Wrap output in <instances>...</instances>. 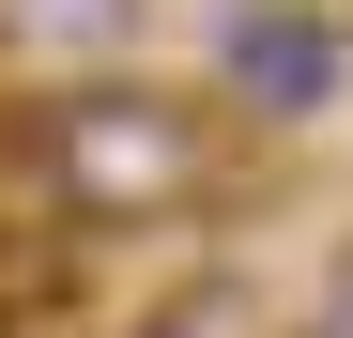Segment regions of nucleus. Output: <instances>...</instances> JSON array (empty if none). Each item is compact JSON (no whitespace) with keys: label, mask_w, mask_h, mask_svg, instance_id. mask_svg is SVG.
<instances>
[{"label":"nucleus","mask_w":353,"mask_h":338,"mask_svg":"<svg viewBox=\"0 0 353 338\" xmlns=\"http://www.w3.org/2000/svg\"><path fill=\"white\" fill-rule=\"evenodd\" d=\"M16 169H31V215H62V231H169V215L215 200L230 123L200 92L108 62V77H46L16 108Z\"/></svg>","instance_id":"obj_1"},{"label":"nucleus","mask_w":353,"mask_h":338,"mask_svg":"<svg viewBox=\"0 0 353 338\" xmlns=\"http://www.w3.org/2000/svg\"><path fill=\"white\" fill-rule=\"evenodd\" d=\"M215 92L246 123H323L353 92V16L338 0H215Z\"/></svg>","instance_id":"obj_2"},{"label":"nucleus","mask_w":353,"mask_h":338,"mask_svg":"<svg viewBox=\"0 0 353 338\" xmlns=\"http://www.w3.org/2000/svg\"><path fill=\"white\" fill-rule=\"evenodd\" d=\"M0 46L16 62H62V77H108L139 46V0H0Z\"/></svg>","instance_id":"obj_3"},{"label":"nucleus","mask_w":353,"mask_h":338,"mask_svg":"<svg viewBox=\"0 0 353 338\" xmlns=\"http://www.w3.org/2000/svg\"><path fill=\"white\" fill-rule=\"evenodd\" d=\"M292 338H353V308H338V292H323V308H307V323H292Z\"/></svg>","instance_id":"obj_4"},{"label":"nucleus","mask_w":353,"mask_h":338,"mask_svg":"<svg viewBox=\"0 0 353 338\" xmlns=\"http://www.w3.org/2000/svg\"><path fill=\"white\" fill-rule=\"evenodd\" d=\"M323 292H338V308H353V246H338V277H323Z\"/></svg>","instance_id":"obj_5"}]
</instances>
